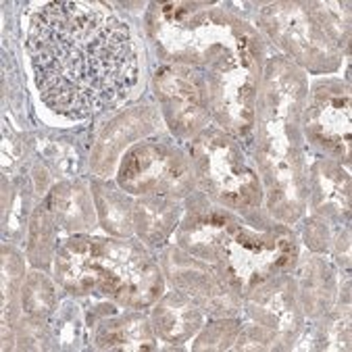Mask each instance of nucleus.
Segmentation results:
<instances>
[{
	"mask_svg": "<svg viewBox=\"0 0 352 352\" xmlns=\"http://www.w3.org/2000/svg\"><path fill=\"white\" fill-rule=\"evenodd\" d=\"M28 52L42 100L84 119L121 102L138 80L127 25L78 3H50L30 25Z\"/></svg>",
	"mask_w": 352,
	"mask_h": 352,
	"instance_id": "f257e3e1",
	"label": "nucleus"
},
{
	"mask_svg": "<svg viewBox=\"0 0 352 352\" xmlns=\"http://www.w3.org/2000/svg\"><path fill=\"white\" fill-rule=\"evenodd\" d=\"M232 250V265L240 277H254L263 279L275 267L286 263L288 254L284 252L286 244H281L279 238H261L250 234H240L234 242Z\"/></svg>",
	"mask_w": 352,
	"mask_h": 352,
	"instance_id": "f03ea898",
	"label": "nucleus"
}]
</instances>
